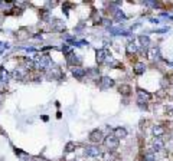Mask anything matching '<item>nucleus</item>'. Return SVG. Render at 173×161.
I'll list each match as a JSON object with an SVG mask.
<instances>
[{
  "label": "nucleus",
  "instance_id": "f257e3e1",
  "mask_svg": "<svg viewBox=\"0 0 173 161\" xmlns=\"http://www.w3.org/2000/svg\"><path fill=\"white\" fill-rule=\"evenodd\" d=\"M104 142H105V145H107V148L108 150H111V151H114L117 147H118V138H116L114 135H108L105 140H104Z\"/></svg>",
  "mask_w": 173,
  "mask_h": 161
},
{
  "label": "nucleus",
  "instance_id": "f03ea898",
  "mask_svg": "<svg viewBox=\"0 0 173 161\" xmlns=\"http://www.w3.org/2000/svg\"><path fill=\"white\" fill-rule=\"evenodd\" d=\"M89 141L91 142H95V144H100L104 141V137H102V132L100 129H95L89 134Z\"/></svg>",
  "mask_w": 173,
  "mask_h": 161
},
{
  "label": "nucleus",
  "instance_id": "7ed1b4c3",
  "mask_svg": "<svg viewBox=\"0 0 173 161\" xmlns=\"http://www.w3.org/2000/svg\"><path fill=\"white\" fill-rule=\"evenodd\" d=\"M165 131H166V129H165L162 125H156V127L153 128V135H154L156 138H160V137L165 134Z\"/></svg>",
  "mask_w": 173,
  "mask_h": 161
},
{
  "label": "nucleus",
  "instance_id": "20e7f679",
  "mask_svg": "<svg viewBox=\"0 0 173 161\" xmlns=\"http://www.w3.org/2000/svg\"><path fill=\"white\" fill-rule=\"evenodd\" d=\"M114 137H116V138H124V137H127V131H126L124 128L118 127V128L114 129Z\"/></svg>",
  "mask_w": 173,
  "mask_h": 161
},
{
  "label": "nucleus",
  "instance_id": "39448f33",
  "mask_svg": "<svg viewBox=\"0 0 173 161\" xmlns=\"http://www.w3.org/2000/svg\"><path fill=\"white\" fill-rule=\"evenodd\" d=\"M105 58H107V50H98L97 52V62L98 63H102L104 61H105Z\"/></svg>",
  "mask_w": 173,
  "mask_h": 161
},
{
  "label": "nucleus",
  "instance_id": "423d86ee",
  "mask_svg": "<svg viewBox=\"0 0 173 161\" xmlns=\"http://www.w3.org/2000/svg\"><path fill=\"white\" fill-rule=\"evenodd\" d=\"M153 147H154V150H163V148H165V142H163V140H160V138H154V141H153Z\"/></svg>",
  "mask_w": 173,
  "mask_h": 161
},
{
  "label": "nucleus",
  "instance_id": "0eeeda50",
  "mask_svg": "<svg viewBox=\"0 0 173 161\" xmlns=\"http://www.w3.org/2000/svg\"><path fill=\"white\" fill-rule=\"evenodd\" d=\"M157 55H159V50H157L156 47H152V49H149V53H147L149 59H156V58H157Z\"/></svg>",
  "mask_w": 173,
  "mask_h": 161
},
{
  "label": "nucleus",
  "instance_id": "6e6552de",
  "mask_svg": "<svg viewBox=\"0 0 173 161\" xmlns=\"http://www.w3.org/2000/svg\"><path fill=\"white\" fill-rule=\"evenodd\" d=\"M114 85V80L111 79V78H102V88L105 89V88H110V86H113Z\"/></svg>",
  "mask_w": 173,
  "mask_h": 161
},
{
  "label": "nucleus",
  "instance_id": "1a4fd4ad",
  "mask_svg": "<svg viewBox=\"0 0 173 161\" xmlns=\"http://www.w3.org/2000/svg\"><path fill=\"white\" fill-rule=\"evenodd\" d=\"M134 72H136V75H141V74H144V65H143V63H137L136 68H134Z\"/></svg>",
  "mask_w": 173,
  "mask_h": 161
},
{
  "label": "nucleus",
  "instance_id": "9d476101",
  "mask_svg": "<svg viewBox=\"0 0 173 161\" xmlns=\"http://www.w3.org/2000/svg\"><path fill=\"white\" fill-rule=\"evenodd\" d=\"M118 89H120V94H123V95H129L130 91H131V88H130L129 85H121Z\"/></svg>",
  "mask_w": 173,
  "mask_h": 161
},
{
  "label": "nucleus",
  "instance_id": "9b49d317",
  "mask_svg": "<svg viewBox=\"0 0 173 161\" xmlns=\"http://www.w3.org/2000/svg\"><path fill=\"white\" fill-rule=\"evenodd\" d=\"M84 74H85V72H84V69H81V68H78V66L74 69V75H75V76H78V78H81Z\"/></svg>",
  "mask_w": 173,
  "mask_h": 161
},
{
  "label": "nucleus",
  "instance_id": "f8f14e48",
  "mask_svg": "<svg viewBox=\"0 0 173 161\" xmlns=\"http://www.w3.org/2000/svg\"><path fill=\"white\" fill-rule=\"evenodd\" d=\"M86 154H88V155H98L100 153H98V148L91 147V148H88V150H86Z\"/></svg>",
  "mask_w": 173,
  "mask_h": 161
},
{
  "label": "nucleus",
  "instance_id": "ddd939ff",
  "mask_svg": "<svg viewBox=\"0 0 173 161\" xmlns=\"http://www.w3.org/2000/svg\"><path fill=\"white\" fill-rule=\"evenodd\" d=\"M138 39H140V42H141V45H143V46H147V45L150 43V39H149L147 36H140Z\"/></svg>",
  "mask_w": 173,
  "mask_h": 161
},
{
  "label": "nucleus",
  "instance_id": "4468645a",
  "mask_svg": "<svg viewBox=\"0 0 173 161\" xmlns=\"http://www.w3.org/2000/svg\"><path fill=\"white\" fill-rule=\"evenodd\" d=\"M138 96H140V98H144L146 101H149V99H150V94L143 92V91H138Z\"/></svg>",
  "mask_w": 173,
  "mask_h": 161
},
{
  "label": "nucleus",
  "instance_id": "2eb2a0df",
  "mask_svg": "<svg viewBox=\"0 0 173 161\" xmlns=\"http://www.w3.org/2000/svg\"><path fill=\"white\" fill-rule=\"evenodd\" d=\"M136 50H137V49H136V46H134L133 43H130V45H127V52H129V53H134Z\"/></svg>",
  "mask_w": 173,
  "mask_h": 161
},
{
  "label": "nucleus",
  "instance_id": "dca6fc26",
  "mask_svg": "<svg viewBox=\"0 0 173 161\" xmlns=\"http://www.w3.org/2000/svg\"><path fill=\"white\" fill-rule=\"evenodd\" d=\"M104 158H105L107 161H114V157H113L111 154H108V153H105V154H104Z\"/></svg>",
  "mask_w": 173,
  "mask_h": 161
},
{
  "label": "nucleus",
  "instance_id": "f3484780",
  "mask_svg": "<svg viewBox=\"0 0 173 161\" xmlns=\"http://www.w3.org/2000/svg\"><path fill=\"white\" fill-rule=\"evenodd\" d=\"M144 158H146V161H154V155L149 153V154H146V157H144Z\"/></svg>",
  "mask_w": 173,
  "mask_h": 161
},
{
  "label": "nucleus",
  "instance_id": "a211bd4d",
  "mask_svg": "<svg viewBox=\"0 0 173 161\" xmlns=\"http://www.w3.org/2000/svg\"><path fill=\"white\" fill-rule=\"evenodd\" d=\"M1 98H3V95H1V94H0V102H1Z\"/></svg>",
  "mask_w": 173,
  "mask_h": 161
}]
</instances>
